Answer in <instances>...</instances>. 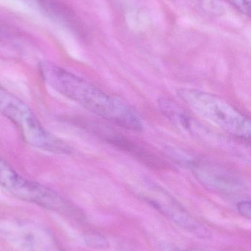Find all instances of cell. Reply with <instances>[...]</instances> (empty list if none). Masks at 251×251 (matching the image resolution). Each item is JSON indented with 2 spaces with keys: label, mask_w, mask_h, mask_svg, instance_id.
Instances as JSON below:
<instances>
[{
  "label": "cell",
  "mask_w": 251,
  "mask_h": 251,
  "mask_svg": "<svg viewBox=\"0 0 251 251\" xmlns=\"http://www.w3.org/2000/svg\"><path fill=\"white\" fill-rule=\"evenodd\" d=\"M188 165L196 178L211 190L234 193L241 188V182L235 174L221 165L203 161H190Z\"/></svg>",
  "instance_id": "obj_5"
},
{
  "label": "cell",
  "mask_w": 251,
  "mask_h": 251,
  "mask_svg": "<svg viewBox=\"0 0 251 251\" xmlns=\"http://www.w3.org/2000/svg\"><path fill=\"white\" fill-rule=\"evenodd\" d=\"M243 14L250 16L251 0H226Z\"/></svg>",
  "instance_id": "obj_9"
},
{
  "label": "cell",
  "mask_w": 251,
  "mask_h": 251,
  "mask_svg": "<svg viewBox=\"0 0 251 251\" xmlns=\"http://www.w3.org/2000/svg\"><path fill=\"white\" fill-rule=\"evenodd\" d=\"M85 242L88 246L95 249H105L109 246L106 239L103 238L101 236L95 235V234L87 236Z\"/></svg>",
  "instance_id": "obj_7"
},
{
  "label": "cell",
  "mask_w": 251,
  "mask_h": 251,
  "mask_svg": "<svg viewBox=\"0 0 251 251\" xmlns=\"http://www.w3.org/2000/svg\"><path fill=\"white\" fill-rule=\"evenodd\" d=\"M237 209L239 212L245 218H250L251 215L250 201L240 202L237 205Z\"/></svg>",
  "instance_id": "obj_10"
},
{
  "label": "cell",
  "mask_w": 251,
  "mask_h": 251,
  "mask_svg": "<svg viewBox=\"0 0 251 251\" xmlns=\"http://www.w3.org/2000/svg\"><path fill=\"white\" fill-rule=\"evenodd\" d=\"M0 113L17 128L22 138L32 147L57 154L70 151L69 145L46 129L26 103L1 85Z\"/></svg>",
  "instance_id": "obj_2"
},
{
  "label": "cell",
  "mask_w": 251,
  "mask_h": 251,
  "mask_svg": "<svg viewBox=\"0 0 251 251\" xmlns=\"http://www.w3.org/2000/svg\"><path fill=\"white\" fill-rule=\"evenodd\" d=\"M161 251H205L201 250H194V249H190V250H181L176 248L172 247V246H162Z\"/></svg>",
  "instance_id": "obj_11"
},
{
  "label": "cell",
  "mask_w": 251,
  "mask_h": 251,
  "mask_svg": "<svg viewBox=\"0 0 251 251\" xmlns=\"http://www.w3.org/2000/svg\"><path fill=\"white\" fill-rule=\"evenodd\" d=\"M0 186L24 201L56 212L69 210V203L50 187L25 178L0 155Z\"/></svg>",
  "instance_id": "obj_4"
},
{
  "label": "cell",
  "mask_w": 251,
  "mask_h": 251,
  "mask_svg": "<svg viewBox=\"0 0 251 251\" xmlns=\"http://www.w3.org/2000/svg\"><path fill=\"white\" fill-rule=\"evenodd\" d=\"M39 240H30L31 242L36 245L39 251H61L60 249L57 248L54 243H52L51 240L48 238V240H44V238H38Z\"/></svg>",
  "instance_id": "obj_8"
},
{
  "label": "cell",
  "mask_w": 251,
  "mask_h": 251,
  "mask_svg": "<svg viewBox=\"0 0 251 251\" xmlns=\"http://www.w3.org/2000/svg\"><path fill=\"white\" fill-rule=\"evenodd\" d=\"M38 68L43 80L60 95L122 128L137 131L143 129L141 119L130 106L84 78L51 62H41Z\"/></svg>",
  "instance_id": "obj_1"
},
{
  "label": "cell",
  "mask_w": 251,
  "mask_h": 251,
  "mask_svg": "<svg viewBox=\"0 0 251 251\" xmlns=\"http://www.w3.org/2000/svg\"><path fill=\"white\" fill-rule=\"evenodd\" d=\"M179 98L203 119L238 138L249 140L250 119L223 99L199 90L181 88Z\"/></svg>",
  "instance_id": "obj_3"
},
{
  "label": "cell",
  "mask_w": 251,
  "mask_h": 251,
  "mask_svg": "<svg viewBox=\"0 0 251 251\" xmlns=\"http://www.w3.org/2000/svg\"><path fill=\"white\" fill-rule=\"evenodd\" d=\"M159 109L162 114L175 127L191 134L194 137H205L204 131L200 126L182 107H180L175 101L170 99L162 97L158 101Z\"/></svg>",
  "instance_id": "obj_6"
}]
</instances>
